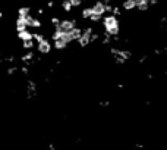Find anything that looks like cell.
<instances>
[{
  "label": "cell",
  "mask_w": 167,
  "mask_h": 150,
  "mask_svg": "<svg viewBox=\"0 0 167 150\" xmlns=\"http://www.w3.org/2000/svg\"><path fill=\"white\" fill-rule=\"evenodd\" d=\"M103 31H104L106 37H116L119 35L120 31V24L116 15H106V18L103 19Z\"/></svg>",
  "instance_id": "obj_1"
},
{
  "label": "cell",
  "mask_w": 167,
  "mask_h": 150,
  "mask_svg": "<svg viewBox=\"0 0 167 150\" xmlns=\"http://www.w3.org/2000/svg\"><path fill=\"white\" fill-rule=\"evenodd\" d=\"M150 6H151V3H150L148 0H138V2H136V9H138L139 12H147V10L150 9Z\"/></svg>",
  "instance_id": "obj_2"
},
{
  "label": "cell",
  "mask_w": 167,
  "mask_h": 150,
  "mask_svg": "<svg viewBox=\"0 0 167 150\" xmlns=\"http://www.w3.org/2000/svg\"><path fill=\"white\" fill-rule=\"evenodd\" d=\"M122 8H123L125 10H128V12L136 9V0H126V2H123Z\"/></svg>",
  "instance_id": "obj_3"
}]
</instances>
